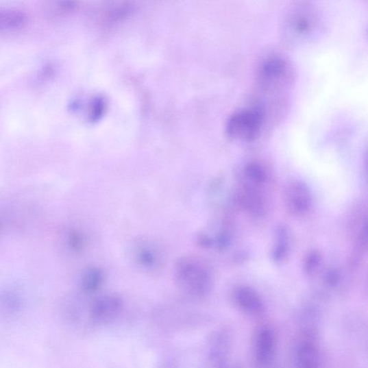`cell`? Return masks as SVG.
<instances>
[{
    "mask_svg": "<svg viewBox=\"0 0 368 368\" xmlns=\"http://www.w3.org/2000/svg\"><path fill=\"white\" fill-rule=\"evenodd\" d=\"M175 284L186 295L193 298L208 296L213 287V275L209 265L193 255L182 256L173 264Z\"/></svg>",
    "mask_w": 368,
    "mask_h": 368,
    "instance_id": "obj_1",
    "label": "cell"
},
{
    "mask_svg": "<svg viewBox=\"0 0 368 368\" xmlns=\"http://www.w3.org/2000/svg\"><path fill=\"white\" fill-rule=\"evenodd\" d=\"M266 119V108L260 103L239 110L227 122V135L233 140L254 141L261 134Z\"/></svg>",
    "mask_w": 368,
    "mask_h": 368,
    "instance_id": "obj_2",
    "label": "cell"
},
{
    "mask_svg": "<svg viewBox=\"0 0 368 368\" xmlns=\"http://www.w3.org/2000/svg\"><path fill=\"white\" fill-rule=\"evenodd\" d=\"M291 67L284 58L273 56L259 65L257 82L262 90L273 92L282 89L291 79Z\"/></svg>",
    "mask_w": 368,
    "mask_h": 368,
    "instance_id": "obj_3",
    "label": "cell"
},
{
    "mask_svg": "<svg viewBox=\"0 0 368 368\" xmlns=\"http://www.w3.org/2000/svg\"><path fill=\"white\" fill-rule=\"evenodd\" d=\"M293 368H320L319 332L299 331L292 351Z\"/></svg>",
    "mask_w": 368,
    "mask_h": 368,
    "instance_id": "obj_4",
    "label": "cell"
},
{
    "mask_svg": "<svg viewBox=\"0 0 368 368\" xmlns=\"http://www.w3.org/2000/svg\"><path fill=\"white\" fill-rule=\"evenodd\" d=\"M317 25L316 14L310 7L298 6L288 13L284 34L291 40H305L314 34Z\"/></svg>",
    "mask_w": 368,
    "mask_h": 368,
    "instance_id": "obj_5",
    "label": "cell"
},
{
    "mask_svg": "<svg viewBox=\"0 0 368 368\" xmlns=\"http://www.w3.org/2000/svg\"><path fill=\"white\" fill-rule=\"evenodd\" d=\"M277 349V337L268 326L260 328L254 338L253 360L256 368H267L273 361Z\"/></svg>",
    "mask_w": 368,
    "mask_h": 368,
    "instance_id": "obj_6",
    "label": "cell"
},
{
    "mask_svg": "<svg viewBox=\"0 0 368 368\" xmlns=\"http://www.w3.org/2000/svg\"><path fill=\"white\" fill-rule=\"evenodd\" d=\"M232 337L228 330L216 332L210 343L209 356L214 368H228L230 365Z\"/></svg>",
    "mask_w": 368,
    "mask_h": 368,
    "instance_id": "obj_7",
    "label": "cell"
},
{
    "mask_svg": "<svg viewBox=\"0 0 368 368\" xmlns=\"http://www.w3.org/2000/svg\"><path fill=\"white\" fill-rule=\"evenodd\" d=\"M234 304L243 313L249 317H260L265 312V305L259 293L253 288L241 286L233 293Z\"/></svg>",
    "mask_w": 368,
    "mask_h": 368,
    "instance_id": "obj_8",
    "label": "cell"
},
{
    "mask_svg": "<svg viewBox=\"0 0 368 368\" xmlns=\"http://www.w3.org/2000/svg\"><path fill=\"white\" fill-rule=\"evenodd\" d=\"M288 208L294 214H303L311 207L312 198L309 190L304 182L294 181L286 189Z\"/></svg>",
    "mask_w": 368,
    "mask_h": 368,
    "instance_id": "obj_9",
    "label": "cell"
},
{
    "mask_svg": "<svg viewBox=\"0 0 368 368\" xmlns=\"http://www.w3.org/2000/svg\"><path fill=\"white\" fill-rule=\"evenodd\" d=\"M123 302L114 294L101 297L94 301L91 308L93 318L98 322H109L119 315Z\"/></svg>",
    "mask_w": 368,
    "mask_h": 368,
    "instance_id": "obj_10",
    "label": "cell"
},
{
    "mask_svg": "<svg viewBox=\"0 0 368 368\" xmlns=\"http://www.w3.org/2000/svg\"><path fill=\"white\" fill-rule=\"evenodd\" d=\"M27 23L25 12L12 9L0 10V32H16L21 30Z\"/></svg>",
    "mask_w": 368,
    "mask_h": 368,
    "instance_id": "obj_11",
    "label": "cell"
},
{
    "mask_svg": "<svg viewBox=\"0 0 368 368\" xmlns=\"http://www.w3.org/2000/svg\"><path fill=\"white\" fill-rule=\"evenodd\" d=\"M239 201L243 207L254 215L259 216L263 213V199L256 188L244 186L240 191Z\"/></svg>",
    "mask_w": 368,
    "mask_h": 368,
    "instance_id": "obj_12",
    "label": "cell"
},
{
    "mask_svg": "<svg viewBox=\"0 0 368 368\" xmlns=\"http://www.w3.org/2000/svg\"><path fill=\"white\" fill-rule=\"evenodd\" d=\"M135 258L139 266L144 269H152L158 266L160 256L155 247L146 243H141L136 247Z\"/></svg>",
    "mask_w": 368,
    "mask_h": 368,
    "instance_id": "obj_13",
    "label": "cell"
},
{
    "mask_svg": "<svg viewBox=\"0 0 368 368\" xmlns=\"http://www.w3.org/2000/svg\"><path fill=\"white\" fill-rule=\"evenodd\" d=\"M105 281V273L99 267H93L86 269L82 279V286L88 292L98 291Z\"/></svg>",
    "mask_w": 368,
    "mask_h": 368,
    "instance_id": "obj_14",
    "label": "cell"
},
{
    "mask_svg": "<svg viewBox=\"0 0 368 368\" xmlns=\"http://www.w3.org/2000/svg\"><path fill=\"white\" fill-rule=\"evenodd\" d=\"M289 238L285 228L280 227L276 231V243L273 248V259L280 262L284 259L288 252Z\"/></svg>",
    "mask_w": 368,
    "mask_h": 368,
    "instance_id": "obj_15",
    "label": "cell"
},
{
    "mask_svg": "<svg viewBox=\"0 0 368 368\" xmlns=\"http://www.w3.org/2000/svg\"><path fill=\"white\" fill-rule=\"evenodd\" d=\"M244 171L247 177L255 183L262 184L267 180L266 169L257 162L248 164Z\"/></svg>",
    "mask_w": 368,
    "mask_h": 368,
    "instance_id": "obj_16",
    "label": "cell"
},
{
    "mask_svg": "<svg viewBox=\"0 0 368 368\" xmlns=\"http://www.w3.org/2000/svg\"><path fill=\"white\" fill-rule=\"evenodd\" d=\"M321 262V256L317 252V250H312L309 252L304 262V269L307 274H311L316 271L319 267Z\"/></svg>",
    "mask_w": 368,
    "mask_h": 368,
    "instance_id": "obj_17",
    "label": "cell"
},
{
    "mask_svg": "<svg viewBox=\"0 0 368 368\" xmlns=\"http://www.w3.org/2000/svg\"><path fill=\"white\" fill-rule=\"evenodd\" d=\"M70 246L75 252H79L84 247V238L82 235L77 231H72L69 235Z\"/></svg>",
    "mask_w": 368,
    "mask_h": 368,
    "instance_id": "obj_18",
    "label": "cell"
},
{
    "mask_svg": "<svg viewBox=\"0 0 368 368\" xmlns=\"http://www.w3.org/2000/svg\"><path fill=\"white\" fill-rule=\"evenodd\" d=\"M231 242L230 234L227 231L221 232L217 237L216 245L219 249L227 248Z\"/></svg>",
    "mask_w": 368,
    "mask_h": 368,
    "instance_id": "obj_19",
    "label": "cell"
},
{
    "mask_svg": "<svg viewBox=\"0 0 368 368\" xmlns=\"http://www.w3.org/2000/svg\"><path fill=\"white\" fill-rule=\"evenodd\" d=\"M197 243L204 249H210L211 248L214 242V241L209 236V235L200 233L197 235L196 238Z\"/></svg>",
    "mask_w": 368,
    "mask_h": 368,
    "instance_id": "obj_20",
    "label": "cell"
},
{
    "mask_svg": "<svg viewBox=\"0 0 368 368\" xmlns=\"http://www.w3.org/2000/svg\"><path fill=\"white\" fill-rule=\"evenodd\" d=\"M340 274L336 270L329 271L326 276V282L330 286H336L340 282Z\"/></svg>",
    "mask_w": 368,
    "mask_h": 368,
    "instance_id": "obj_21",
    "label": "cell"
},
{
    "mask_svg": "<svg viewBox=\"0 0 368 368\" xmlns=\"http://www.w3.org/2000/svg\"><path fill=\"white\" fill-rule=\"evenodd\" d=\"M228 368H241V367L238 365H230Z\"/></svg>",
    "mask_w": 368,
    "mask_h": 368,
    "instance_id": "obj_22",
    "label": "cell"
}]
</instances>
